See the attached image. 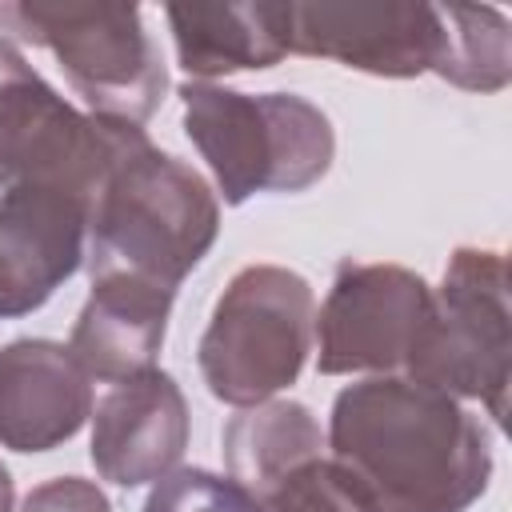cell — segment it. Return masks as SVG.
Masks as SVG:
<instances>
[{
  "label": "cell",
  "instance_id": "cell-1",
  "mask_svg": "<svg viewBox=\"0 0 512 512\" xmlns=\"http://www.w3.org/2000/svg\"><path fill=\"white\" fill-rule=\"evenodd\" d=\"M328 448L368 512H468L492 480L484 424L408 376H368L332 400Z\"/></svg>",
  "mask_w": 512,
  "mask_h": 512
},
{
  "label": "cell",
  "instance_id": "cell-2",
  "mask_svg": "<svg viewBox=\"0 0 512 512\" xmlns=\"http://www.w3.org/2000/svg\"><path fill=\"white\" fill-rule=\"evenodd\" d=\"M220 232V200L184 160L132 128L88 204V272L140 276L164 288L208 256Z\"/></svg>",
  "mask_w": 512,
  "mask_h": 512
},
{
  "label": "cell",
  "instance_id": "cell-3",
  "mask_svg": "<svg viewBox=\"0 0 512 512\" xmlns=\"http://www.w3.org/2000/svg\"><path fill=\"white\" fill-rule=\"evenodd\" d=\"M184 132L208 160L224 204L256 192H304L336 156L332 120L296 92H236L224 84H180Z\"/></svg>",
  "mask_w": 512,
  "mask_h": 512
},
{
  "label": "cell",
  "instance_id": "cell-4",
  "mask_svg": "<svg viewBox=\"0 0 512 512\" xmlns=\"http://www.w3.org/2000/svg\"><path fill=\"white\" fill-rule=\"evenodd\" d=\"M312 284L280 264H248L220 292L200 336V376L232 408H252L296 384L312 352Z\"/></svg>",
  "mask_w": 512,
  "mask_h": 512
},
{
  "label": "cell",
  "instance_id": "cell-5",
  "mask_svg": "<svg viewBox=\"0 0 512 512\" xmlns=\"http://www.w3.org/2000/svg\"><path fill=\"white\" fill-rule=\"evenodd\" d=\"M0 28L56 56L92 116L144 124L164 92L168 68L132 4H0Z\"/></svg>",
  "mask_w": 512,
  "mask_h": 512
},
{
  "label": "cell",
  "instance_id": "cell-6",
  "mask_svg": "<svg viewBox=\"0 0 512 512\" xmlns=\"http://www.w3.org/2000/svg\"><path fill=\"white\" fill-rule=\"evenodd\" d=\"M400 376L452 400H480L496 424L508 420V264L496 248L452 252L440 288H432V312Z\"/></svg>",
  "mask_w": 512,
  "mask_h": 512
},
{
  "label": "cell",
  "instance_id": "cell-7",
  "mask_svg": "<svg viewBox=\"0 0 512 512\" xmlns=\"http://www.w3.org/2000/svg\"><path fill=\"white\" fill-rule=\"evenodd\" d=\"M140 124L72 108L0 36V188H52L92 204L104 172Z\"/></svg>",
  "mask_w": 512,
  "mask_h": 512
},
{
  "label": "cell",
  "instance_id": "cell-8",
  "mask_svg": "<svg viewBox=\"0 0 512 512\" xmlns=\"http://www.w3.org/2000/svg\"><path fill=\"white\" fill-rule=\"evenodd\" d=\"M432 312L424 276L400 264L340 260L316 312V368L324 376H400Z\"/></svg>",
  "mask_w": 512,
  "mask_h": 512
},
{
  "label": "cell",
  "instance_id": "cell-9",
  "mask_svg": "<svg viewBox=\"0 0 512 512\" xmlns=\"http://www.w3.org/2000/svg\"><path fill=\"white\" fill-rule=\"evenodd\" d=\"M292 52L408 80L440 52L436 4H292Z\"/></svg>",
  "mask_w": 512,
  "mask_h": 512
},
{
  "label": "cell",
  "instance_id": "cell-10",
  "mask_svg": "<svg viewBox=\"0 0 512 512\" xmlns=\"http://www.w3.org/2000/svg\"><path fill=\"white\" fill-rule=\"evenodd\" d=\"M88 256V200L52 188L0 192V320L28 316Z\"/></svg>",
  "mask_w": 512,
  "mask_h": 512
},
{
  "label": "cell",
  "instance_id": "cell-11",
  "mask_svg": "<svg viewBox=\"0 0 512 512\" xmlns=\"http://www.w3.org/2000/svg\"><path fill=\"white\" fill-rule=\"evenodd\" d=\"M188 448V400L164 368L112 384L92 408V464L120 488L164 480Z\"/></svg>",
  "mask_w": 512,
  "mask_h": 512
},
{
  "label": "cell",
  "instance_id": "cell-12",
  "mask_svg": "<svg viewBox=\"0 0 512 512\" xmlns=\"http://www.w3.org/2000/svg\"><path fill=\"white\" fill-rule=\"evenodd\" d=\"M92 420V380L56 340H12L0 348V444L52 452Z\"/></svg>",
  "mask_w": 512,
  "mask_h": 512
},
{
  "label": "cell",
  "instance_id": "cell-13",
  "mask_svg": "<svg viewBox=\"0 0 512 512\" xmlns=\"http://www.w3.org/2000/svg\"><path fill=\"white\" fill-rule=\"evenodd\" d=\"M176 288L140 280V276H96L92 292L72 324L68 352L88 380L120 384L148 368L168 336Z\"/></svg>",
  "mask_w": 512,
  "mask_h": 512
},
{
  "label": "cell",
  "instance_id": "cell-14",
  "mask_svg": "<svg viewBox=\"0 0 512 512\" xmlns=\"http://www.w3.org/2000/svg\"><path fill=\"white\" fill-rule=\"evenodd\" d=\"M176 60L192 80L260 72L292 52V4H168Z\"/></svg>",
  "mask_w": 512,
  "mask_h": 512
},
{
  "label": "cell",
  "instance_id": "cell-15",
  "mask_svg": "<svg viewBox=\"0 0 512 512\" xmlns=\"http://www.w3.org/2000/svg\"><path fill=\"white\" fill-rule=\"evenodd\" d=\"M324 448L320 420L300 400H264L240 408L224 428V464L228 476L248 488L256 500L276 488L288 472L316 460Z\"/></svg>",
  "mask_w": 512,
  "mask_h": 512
},
{
  "label": "cell",
  "instance_id": "cell-16",
  "mask_svg": "<svg viewBox=\"0 0 512 512\" xmlns=\"http://www.w3.org/2000/svg\"><path fill=\"white\" fill-rule=\"evenodd\" d=\"M440 52L432 72L464 92H500L512 80L508 16L488 4H436Z\"/></svg>",
  "mask_w": 512,
  "mask_h": 512
},
{
  "label": "cell",
  "instance_id": "cell-17",
  "mask_svg": "<svg viewBox=\"0 0 512 512\" xmlns=\"http://www.w3.org/2000/svg\"><path fill=\"white\" fill-rule=\"evenodd\" d=\"M264 512H368L356 484L344 476L336 460H308L296 472H288L276 488L260 496Z\"/></svg>",
  "mask_w": 512,
  "mask_h": 512
},
{
  "label": "cell",
  "instance_id": "cell-18",
  "mask_svg": "<svg viewBox=\"0 0 512 512\" xmlns=\"http://www.w3.org/2000/svg\"><path fill=\"white\" fill-rule=\"evenodd\" d=\"M144 512H264V508L232 476H216L208 468H172L164 480H156Z\"/></svg>",
  "mask_w": 512,
  "mask_h": 512
},
{
  "label": "cell",
  "instance_id": "cell-19",
  "mask_svg": "<svg viewBox=\"0 0 512 512\" xmlns=\"http://www.w3.org/2000/svg\"><path fill=\"white\" fill-rule=\"evenodd\" d=\"M20 512H112L108 496L84 476H56L24 496Z\"/></svg>",
  "mask_w": 512,
  "mask_h": 512
},
{
  "label": "cell",
  "instance_id": "cell-20",
  "mask_svg": "<svg viewBox=\"0 0 512 512\" xmlns=\"http://www.w3.org/2000/svg\"><path fill=\"white\" fill-rule=\"evenodd\" d=\"M12 500H16V492H12V476H8V468L0 464V512H12Z\"/></svg>",
  "mask_w": 512,
  "mask_h": 512
}]
</instances>
